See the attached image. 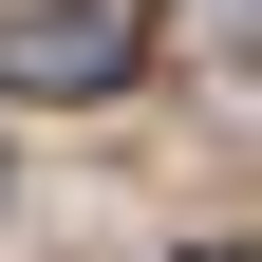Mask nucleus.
Masks as SVG:
<instances>
[{
    "instance_id": "f257e3e1",
    "label": "nucleus",
    "mask_w": 262,
    "mask_h": 262,
    "mask_svg": "<svg viewBox=\"0 0 262 262\" xmlns=\"http://www.w3.org/2000/svg\"><path fill=\"white\" fill-rule=\"evenodd\" d=\"M150 56V0H0V94H113Z\"/></svg>"
},
{
    "instance_id": "f03ea898",
    "label": "nucleus",
    "mask_w": 262,
    "mask_h": 262,
    "mask_svg": "<svg viewBox=\"0 0 262 262\" xmlns=\"http://www.w3.org/2000/svg\"><path fill=\"white\" fill-rule=\"evenodd\" d=\"M187 262H244V244H187Z\"/></svg>"
}]
</instances>
